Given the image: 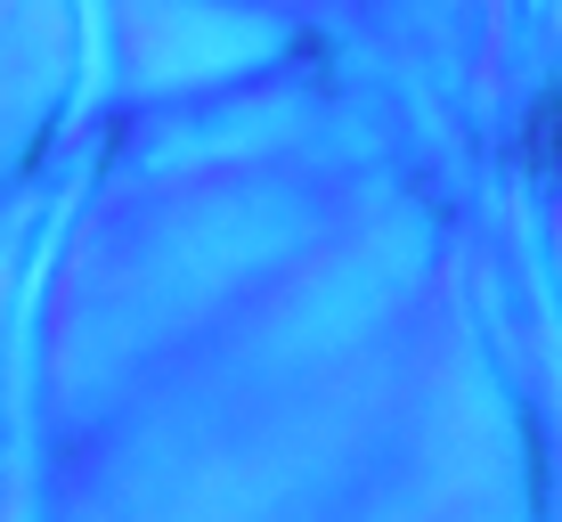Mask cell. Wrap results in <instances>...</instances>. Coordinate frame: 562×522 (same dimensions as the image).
Masks as SVG:
<instances>
[{"mask_svg": "<svg viewBox=\"0 0 562 522\" xmlns=\"http://www.w3.org/2000/svg\"><path fill=\"white\" fill-rule=\"evenodd\" d=\"M521 164L562 171V90H538L530 114H521Z\"/></svg>", "mask_w": 562, "mask_h": 522, "instance_id": "cell-1", "label": "cell"}]
</instances>
